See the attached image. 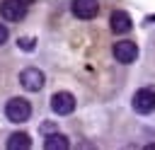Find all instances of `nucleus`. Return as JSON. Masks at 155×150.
<instances>
[{"mask_svg": "<svg viewBox=\"0 0 155 150\" xmlns=\"http://www.w3.org/2000/svg\"><path fill=\"white\" fill-rule=\"evenodd\" d=\"M5 116H7L12 123H24V121H29V116H31V104H29L27 99H22V97H12V99L5 104Z\"/></svg>", "mask_w": 155, "mask_h": 150, "instance_id": "1", "label": "nucleus"}, {"mask_svg": "<svg viewBox=\"0 0 155 150\" xmlns=\"http://www.w3.org/2000/svg\"><path fill=\"white\" fill-rule=\"evenodd\" d=\"M131 106L138 114H150L155 109V87H140V90H136Z\"/></svg>", "mask_w": 155, "mask_h": 150, "instance_id": "2", "label": "nucleus"}, {"mask_svg": "<svg viewBox=\"0 0 155 150\" xmlns=\"http://www.w3.org/2000/svg\"><path fill=\"white\" fill-rule=\"evenodd\" d=\"M27 15V0H2L0 2V17L5 22H19Z\"/></svg>", "mask_w": 155, "mask_h": 150, "instance_id": "3", "label": "nucleus"}, {"mask_svg": "<svg viewBox=\"0 0 155 150\" xmlns=\"http://www.w3.org/2000/svg\"><path fill=\"white\" fill-rule=\"evenodd\" d=\"M111 53H114V58H116L121 65H128V63H133V60L138 58V46H136L133 41H128V39H121V41L114 44Z\"/></svg>", "mask_w": 155, "mask_h": 150, "instance_id": "4", "label": "nucleus"}, {"mask_svg": "<svg viewBox=\"0 0 155 150\" xmlns=\"http://www.w3.org/2000/svg\"><path fill=\"white\" fill-rule=\"evenodd\" d=\"M46 82V75L39 70V68H24L19 73V85L27 90V92H39Z\"/></svg>", "mask_w": 155, "mask_h": 150, "instance_id": "5", "label": "nucleus"}, {"mask_svg": "<svg viewBox=\"0 0 155 150\" xmlns=\"http://www.w3.org/2000/svg\"><path fill=\"white\" fill-rule=\"evenodd\" d=\"M51 111L58 116H68L75 111V97L70 92H56L51 97Z\"/></svg>", "mask_w": 155, "mask_h": 150, "instance_id": "6", "label": "nucleus"}, {"mask_svg": "<svg viewBox=\"0 0 155 150\" xmlns=\"http://www.w3.org/2000/svg\"><path fill=\"white\" fill-rule=\"evenodd\" d=\"M70 10H73V15L78 19H92L99 12V2L97 0H73L70 2Z\"/></svg>", "mask_w": 155, "mask_h": 150, "instance_id": "7", "label": "nucleus"}, {"mask_svg": "<svg viewBox=\"0 0 155 150\" xmlns=\"http://www.w3.org/2000/svg\"><path fill=\"white\" fill-rule=\"evenodd\" d=\"M111 31L114 34H126V31H131V27H133V22H131V15L128 12H124V10H116V12H111Z\"/></svg>", "mask_w": 155, "mask_h": 150, "instance_id": "8", "label": "nucleus"}, {"mask_svg": "<svg viewBox=\"0 0 155 150\" xmlns=\"http://www.w3.org/2000/svg\"><path fill=\"white\" fill-rule=\"evenodd\" d=\"M5 145H7L10 150H27V148H31V138H29L27 133H12Z\"/></svg>", "mask_w": 155, "mask_h": 150, "instance_id": "9", "label": "nucleus"}, {"mask_svg": "<svg viewBox=\"0 0 155 150\" xmlns=\"http://www.w3.org/2000/svg\"><path fill=\"white\" fill-rule=\"evenodd\" d=\"M70 143H68V138L63 135V133H48L46 135V140H44V148L46 150H65Z\"/></svg>", "mask_w": 155, "mask_h": 150, "instance_id": "10", "label": "nucleus"}, {"mask_svg": "<svg viewBox=\"0 0 155 150\" xmlns=\"http://www.w3.org/2000/svg\"><path fill=\"white\" fill-rule=\"evenodd\" d=\"M17 46H19L22 51H34V48H36V44H34V39H29V36H22V39L17 41Z\"/></svg>", "mask_w": 155, "mask_h": 150, "instance_id": "11", "label": "nucleus"}, {"mask_svg": "<svg viewBox=\"0 0 155 150\" xmlns=\"http://www.w3.org/2000/svg\"><path fill=\"white\" fill-rule=\"evenodd\" d=\"M5 41H7V27H5V24H0V46H2Z\"/></svg>", "mask_w": 155, "mask_h": 150, "instance_id": "12", "label": "nucleus"}, {"mask_svg": "<svg viewBox=\"0 0 155 150\" xmlns=\"http://www.w3.org/2000/svg\"><path fill=\"white\" fill-rule=\"evenodd\" d=\"M150 22H155V17H150Z\"/></svg>", "mask_w": 155, "mask_h": 150, "instance_id": "13", "label": "nucleus"}]
</instances>
